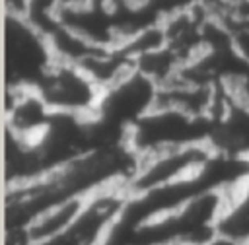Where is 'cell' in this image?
Segmentation results:
<instances>
[{"label": "cell", "mask_w": 249, "mask_h": 245, "mask_svg": "<svg viewBox=\"0 0 249 245\" xmlns=\"http://www.w3.org/2000/svg\"><path fill=\"white\" fill-rule=\"evenodd\" d=\"M214 122L191 117L179 109L154 107L138 119L126 132V146L138 156L148 158L160 152L210 142Z\"/></svg>", "instance_id": "1"}, {"label": "cell", "mask_w": 249, "mask_h": 245, "mask_svg": "<svg viewBox=\"0 0 249 245\" xmlns=\"http://www.w3.org/2000/svg\"><path fill=\"white\" fill-rule=\"evenodd\" d=\"M4 86L37 88L56 62L47 35L18 14H4Z\"/></svg>", "instance_id": "2"}, {"label": "cell", "mask_w": 249, "mask_h": 245, "mask_svg": "<svg viewBox=\"0 0 249 245\" xmlns=\"http://www.w3.org/2000/svg\"><path fill=\"white\" fill-rule=\"evenodd\" d=\"M58 115L95 119L103 101L101 86L78 64L56 60L35 88Z\"/></svg>", "instance_id": "3"}, {"label": "cell", "mask_w": 249, "mask_h": 245, "mask_svg": "<svg viewBox=\"0 0 249 245\" xmlns=\"http://www.w3.org/2000/svg\"><path fill=\"white\" fill-rule=\"evenodd\" d=\"M214 152L216 150L210 142H202L140 158L136 173L126 183V191L128 194H138L169 183L196 177L210 161Z\"/></svg>", "instance_id": "4"}, {"label": "cell", "mask_w": 249, "mask_h": 245, "mask_svg": "<svg viewBox=\"0 0 249 245\" xmlns=\"http://www.w3.org/2000/svg\"><path fill=\"white\" fill-rule=\"evenodd\" d=\"M4 88V130L25 142H37L53 122L54 111L35 88Z\"/></svg>", "instance_id": "5"}, {"label": "cell", "mask_w": 249, "mask_h": 245, "mask_svg": "<svg viewBox=\"0 0 249 245\" xmlns=\"http://www.w3.org/2000/svg\"><path fill=\"white\" fill-rule=\"evenodd\" d=\"M226 194V206L218 222V235L233 245L249 243V177Z\"/></svg>", "instance_id": "6"}, {"label": "cell", "mask_w": 249, "mask_h": 245, "mask_svg": "<svg viewBox=\"0 0 249 245\" xmlns=\"http://www.w3.org/2000/svg\"><path fill=\"white\" fill-rule=\"evenodd\" d=\"M88 196H72L62 202H56L49 210H45L39 218H35L27 231L33 239V243H47L58 235H62L80 216Z\"/></svg>", "instance_id": "7"}, {"label": "cell", "mask_w": 249, "mask_h": 245, "mask_svg": "<svg viewBox=\"0 0 249 245\" xmlns=\"http://www.w3.org/2000/svg\"><path fill=\"white\" fill-rule=\"evenodd\" d=\"M4 245H35L27 228H12L4 231Z\"/></svg>", "instance_id": "8"}, {"label": "cell", "mask_w": 249, "mask_h": 245, "mask_svg": "<svg viewBox=\"0 0 249 245\" xmlns=\"http://www.w3.org/2000/svg\"><path fill=\"white\" fill-rule=\"evenodd\" d=\"M245 6H249V0H224L220 12H224V10H239V8H245Z\"/></svg>", "instance_id": "9"}, {"label": "cell", "mask_w": 249, "mask_h": 245, "mask_svg": "<svg viewBox=\"0 0 249 245\" xmlns=\"http://www.w3.org/2000/svg\"><path fill=\"white\" fill-rule=\"evenodd\" d=\"M247 245H249V243H247Z\"/></svg>", "instance_id": "10"}]
</instances>
